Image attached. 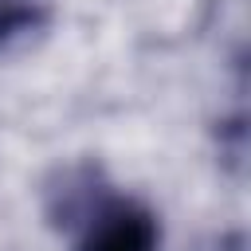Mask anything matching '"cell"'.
<instances>
[{"label":"cell","instance_id":"obj_2","mask_svg":"<svg viewBox=\"0 0 251 251\" xmlns=\"http://www.w3.org/2000/svg\"><path fill=\"white\" fill-rule=\"evenodd\" d=\"M47 20V12L39 4H24V0H0V43H8L20 31H31Z\"/></svg>","mask_w":251,"mask_h":251},{"label":"cell","instance_id":"obj_1","mask_svg":"<svg viewBox=\"0 0 251 251\" xmlns=\"http://www.w3.org/2000/svg\"><path fill=\"white\" fill-rule=\"evenodd\" d=\"M75 251H161V224L137 200H106Z\"/></svg>","mask_w":251,"mask_h":251}]
</instances>
